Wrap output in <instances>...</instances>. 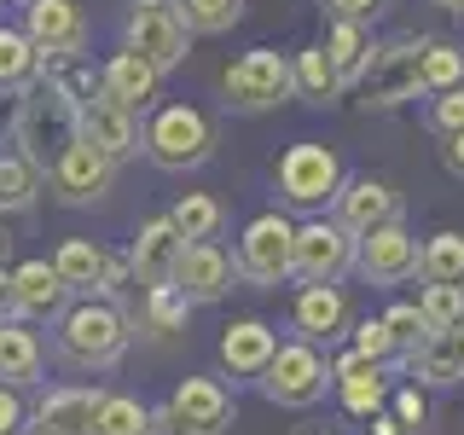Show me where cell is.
<instances>
[{
	"mask_svg": "<svg viewBox=\"0 0 464 435\" xmlns=\"http://www.w3.org/2000/svg\"><path fill=\"white\" fill-rule=\"evenodd\" d=\"M128 314L105 296H82L76 308L58 314V348L70 366H116L128 348Z\"/></svg>",
	"mask_w": 464,
	"mask_h": 435,
	"instance_id": "6da1fadb",
	"label": "cell"
},
{
	"mask_svg": "<svg viewBox=\"0 0 464 435\" xmlns=\"http://www.w3.org/2000/svg\"><path fill=\"white\" fill-rule=\"evenodd\" d=\"M221 93H227V111L238 116H261V111H279L285 99H296V70H290L285 53L273 47H250L227 64L221 76Z\"/></svg>",
	"mask_w": 464,
	"mask_h": 435,
	"instance_id": "7a4b0ae2",
	"label": "cell"
},
{
	"mask_svg": "<svg viewBox=\"0 0 464 435\" xmlns=\"http://www.w3.org/2000/svg\"><path fill=\"white\" fill-rule=\"evenodd\" d=\"M215 151V122L198 105H157L145 122V157L169 174H186L198 163H209Z\"/></svg>",
	"mask_w": 464,
	"mask_h": 435,
	"instance_id": "3957f363",
	"label": "cell"
},
{
	"mask_svg": "<svg viewBox=\"0 0 464 435\" xmlns=\"http://www.w3.org/2000/svg\"><path fill=\"white\" fill-rule=\"evenodd\" d=\"M12 134H18V145H24L29 163L53 174V163L82 140V134H76V105H64V99H58L53 87L41 82V87H29V93L18 99V122H12Z\"/></svg>",
	"mask_w": 464,
	"mask_h": 435,
	"instance_id": "277c9868",
	"label": "cell"
},
{
	"mask_svg": "<svg viewBox=\"0 0 464 435\" xmlns=\"http://www.w3.org/2000/svg\"><path fill=\"white\" fill-rule=\"evenodd\" d=\"M256 389H261L273 406L308 412V406H319V401H325V389H331V360L319 354L314 343L290 337V343H279V354H273V366L261 372Z\"/></svg>",
	"mask_w": 464,
	"mask_h": 435,
	"instance_id": "5b68a950",
	"label": "cell"
},
{
	"mask_svg": "<svg viewBox=\"0 0 464 435\" xmlns=\"http://www.w3.org/2000/svg\"><path fill=\"white\" fill-rule=\"evenodd\" d=\"M273 180H279L285 203H296V209H325V203H337L348 174H343V157L331 151V145L296 140L279 163H273Z\"/></svg>",
	"mask_w": 464,
	"mask_h": 435,
	"instance_id": "8992f818",
	"label": "cell"
},
{
	"mask_svg": "<svg viewBox=\"0 0 464 435\" xmlns=\"http://www.w3.org/2000/svg\"><path fill=\"white\" fill-rule=\"evenodd\" d=\"M122 47L140 53L157 76L180 70L186 47H192V35H186V24H180V6H174V0H134V6H128V24H122Z\"/></svg>",
	"mask_w": 464,
	"mask_h": 435,
	"instance_id": "52a82bcc",
	"label": "cell"
},
{
	"mask_svg": "<svg viewBox=\"0 0 464 435\" xmlns=\"http://www.w3.org/2000/svg\"><path fill=\"white\" fill-rule=\"evenodd\" d=\"M232 261H238V279H250V285H285L290 267H296V221L279 215V209L256 215V221L238 232Z\"/></svg>",
	"mask_w": 464,
	"mask_h": 435,
	"instance_id": "ba28073f",
	"label": "cell"
},
{
	"mask_svg": "<svg viewBox=\"0 0 464 435\" xmlns=\"http://www.w3.org/2000/svg\"><path fill=\"white\" fill-rule=\"evenodd\" d=\"M418 64H424V41H395V47H377L366 82H360V105H366V111H395V105H406V99H418V93H424Z\"/></svg>",
	"mask_w": 464,
	"mask_h": 435,
	"instance_id": "9c48e42d",
	"label": "cell"
},
{
	"mask_svg": "<svg viewBox=\"0 0 464 435\" xmlns=\"http://www.w3.org/2000/svg\"><path fill=\"white\" fill-rule=\"evenodd\" d=\"M354 250L360 244L348 238L337 221H325V215H314V221H296V279L302 285H337L348 267H354Z\"/></svg>",
	"mask_w": 464,
	"mask_h": 435,
	"instance_id": "30bf717a",
	"label": "cell"
},
{
	"mask_svg": "<svg viewBox=\"0 0 464 435\" xmlns=\"http://www.w3.org/2000/svg\"><path fill=\"white\" fill-rule=\"evenodd\" d=\"M348 238H366V232H383L401 221V192L389 180H372V174H354V180H343L337 192V215H331Z\"/></svg>",
	"mask_w": 464,
	"mask_h": 435,
	"instance_id": "8fae6325",
	"label": "cell"
},
{
	"mask_svg": "<svg viewBox=\"0 0 464 435\" xmlns=\"http://www.w3.org/2000/svg\"><path fill=\"white\" fill-rule=\"evenodd\" d=\"M24 35L41 58H70L87 47V18L76 0H29L24 6Z\"/></svg>",
	"mask_w": 464,
	"mask_h": 435,
	"instance_id": "7c38bea8",
	"label": "cell"
},
{
	"mask_svg": "<svg viewBox=\"0 0 464 435\" xmlns=\"http://www.w3.org/2000/svg\"><path fill=\"white\" fill-rule=\"evenodd\" d=\"M238 285V261H232L221 244H186L180 267H174V290H180L192 308H209L227 290Z\"/></svg>",
	"mask_w": 464,
	"mask_h": 435,
	"instance_id": "4fadbf2b",
	"label": "cell"
},
{
	"mask_svg": "<svg viewBox=\"0 0 464 435\" xmlns=\"http://www.w3.org/2000/svg\"><path fill=\"white\" fill-rule=\"evenodd\" d=\"M53 273L64 279V290H82V296H111L122 285V261L93 238H64L53 256Z\"/></svg>",
	"mask_w": 464,
	"mask_h": 435,
	"instance_id": "5bb4252c",
	"label": "cell"
},
{
	"mask_svg": "<svg viewBox=\"0 0 464 435\" xmlns=\"http://www.w3.org/2000/svg\"><path fill=\"white\" fill-rule=\"evenodd\" d=\"M418 250H424V244H418L412 232L395 221V227L366 232V238H360L354 267L366 273L372 285H406V279H418Z\"/></svg>",
	"mask_w": 464,
	"mask_h": 435,
	"instance_id": "9a60e30c",
	"label": "cell"
},
{
	"mask_svg": "<svg viewBox=\"0 0 464 435\" xmlns=\"http://www.w3.org/2000/svg\"><path fill=\"white\" fill-rule=\"evenodd\" d=\"M331 389H337L343 395V406H348V418H360V424H366V418H377L389 406V366H377V360H366V354H354V348H348V354H337L331 360Z\"/></svg>",
	"mask_w": 464,
	"mask_h": 435,
	"instance_id": "2e32d148",
	"label": "cell"
},
{
	"mask_svg": "<svg viewBox=\"0 0 464 435\" xmlns=\"http://www.w3.org/2000/svg\"><path fill=\"white\" fill-rule=\"evenodd\" d=\"M76 134L93 145L99 157H111V163H122V157L145 151V128H140V116H134V111H122V105H111L105 93H99L87 111H76Z\"/></svg>",
	"mask_w": 464,
	"mask_h": 435,
	"instance_id": "e0dca14e",
	"label": "cell"
},
{
	"mask_svg": "<svg viewBox=\"0 0 464 435\" xmlns=\"http://www.w3.org/2000/svg\"><path fill=\"white\" fill-rule=\"evenodd\" d=\"M180 256H186V238L169 227V215H151V221L140 227L134 250H128V267H134V279H140L145 296L174 285V267H180Z\"/></svg>",
	"mask_w": 464,
	"mask_h": 435,
	"instance_id": "ac0fdd59",
	"label": "cell"
},
{
	"mask_svg": "<svg viewBox=\"0 0 464 435\" xmlns=\"http://www.w3.org/2000/svg\"><path fill=\"white\" fill-rule=\"evenodd\" d=\"M169 406L192 435H227L232 418H238V406H232L221 377H186V383L169 395Z\"/></svg>",
	"mask_w": 464,
	"mask_h": 435,
	"instance_id": "d6986e66",
	"label": "cell"
},
{
	"mask_svg": "<svg viewBox=\"0 0 464 435\" xmlns=\"http://www.w3.org/2000/svg\"><path fill=\"white\" fill-rule=\"evenodd\" d=\"M111 180H116V163H111V157H99L87 140H76L53 163V192L64 198V203H99V198L111 192Z\"/></svg>",
	"mask_w": 464,
	"mask_h": 435,
	"instance_id": "ffe728a7",
	"label": "cell"
},
{
	"mask_svg": "<svg viewBox=\"0 0 464 435\" xmlns=\"http://www.w3.org/2000/svg\"><path fill=\"white\" fill-rule=\"evenodd\" d=\"M99 389H82V383H70V389H53V395H41L35 401V412H29V424H35V435H93L99 424Z\"/></svg>",
	"mask_w": 464,
	"mask_h": 435,
	"instance_id": "44dd1931",
	"label": "cell"
},
{
	"mask_svg": "<svg viewBox=\"0 0 464 435\" xmlns=\"http://www.w3.org/2000/svg\"><path fill=\"white\" fill-rule=\"evenodd\" d=\"M273 354H279V331H273L267 319H232V325L221 331V366L232 377L261 383V372L273 366Z\"/></svg>",
	"mask_w": 464,
	"mask_h": 435,
	"instance_id": "7402d4cb",
	"label": "cell"
},
{
	"mask_svg": "<svg viewBox=\"0 0 464 435\" xmlns=\"http://www.w3.org/2000/svg\"><path fill=\"white\" fill-rule=\"evenodd\" d=\"M290 325H296L302 343H337L348 331V296L337 285H302L296 290V308H290Z\"/></svg>",
	"mask_w": 464,
	"mask_h": 435,
	"instance_id": "603a6c76",
	"label": "cell"
},
{
	"mask_svg": "<svg viewBox=\"0 0 464 435\" xmlns=\"http://www.w3.org/2000/svg\"><path fill=\"white\" fill-rule=\"evenodd\" d=\"M99 82H105V99H111V105H122V111H134V116H140V111L157 99V82H163V76H157V70L145 64L140 53L116 47L105 64H99Z\"/></svg>",
	"mask_w": 464,
	"mask_h": 435,
	"instance_id": "cb8c5ba5",
	"label": "cell"
},
{
	"mask_svg": "<svg viewBox=\"0 0 464 435\" xmlns=\"http://www.w3.org/2000/svg\"><path fill=\"white\" fill-rule=\"evenodd\" d=\"M418 389H453L464 383V331H430V343L412 360H401Z\"/></svg>",
	"mask_w": 464,
	"mask_h": 435,
	"instance_id": "d4e9b609",
	"label": "cell"
},
{
	"mask_svg": "<svg viewBox=\"0 0 464 435\" xmlns=\"http://www.w3.org/2000/svg\"><path fill=\"white\" fill-rule=\"evenodd\" d=\"M12 296H18V319H58L70 308V290L53 273V261H24L12 273Z\"/></svg>",
	"mask_w": 464,
	"mask_h": 435,
	"instance_id": "484cf974",
	"label": "cell"
},
{
	"mask_svg": "<svg viewBox=\"0 0 464 435\" xmlns=\"http://www.w3.org/2000/svg\"><path fill=\"white\" fill-rule=\"evenodd\" d=\"M319 47H325V58H331V70H337L343 87H360L366 70H372V58H377L372 24H331V35L319 41Z\"/></svg>",
	"mask_w": 464,
	"mask_h": 435,
	"instance_id": "4316f807",
	"label": "cell"
},
{
	"mask_svg": "<svg viewBox=\"0 0 464 435\" xmlns=\"http://www.w3.org/2000/svg\"><path fill=\"white\" fill-rule=\"evenodd\" d=\"M41 82L53 87L64 105H76L87 111L99 93H105V82H99V70H93V58L87 53H70V58H41Z\"/></svg>",
	"mask_w": 464,
	"mask_h": 435,
	"instance_id": "83f0119b",
	"label": "cell"
},
{
	"mask_svg": "<svg viewBox=\"0 0 464 435\" xmlns=\"http://www.w3.org/2000/svg\"><path fill=\"white\" fill-rule=\"evenodd\" d=\"M35 377H41V343H35V331H24L18 319H6V325H0V383L24 389V383H35Z\"/></svg>",
	"mask_w": 464,
	"mask_h": 435,
	"instance_id": "f1b7e54d",
	"label": "cell"
},
{
	"mask_svg": "<svg viewBox=\"0 0 464 435\" xmlns=\"http://www.w3.org/2000/svg\"><path fill=\"white\" fill-rule=\"evenodd\" d=\"M221 221H227V209L209 192H180V203L169 209V227L180 232L186 244H215L221 238Z\"/></svg>",
	"mask_w": 464,
	"mask_h": 435,
	"instance_id": "f546056e",
	"label": "cell"
},
{
	"mask_svg": "<svg viewBox=\"0 0 464 435\" xmlns=\"http://www.w3.org/2000/svg\"><path fill=\"white\" fill-rule=\"evenodd\" d=\"M418 279L464 290V232H430L424 250H418Z\"/></svg>",
	"mask_w": 464,
	"mask_h": 435,
	"instance_id": "4dcf8cb0",
	"label": "cell"
},
{
	"mask_svg": "<svg viewBox=\"0 0 464 435\" xmlns=\"http://www.w3.org/2000/svg\"><path fill=\"white\" fill-rule=\"evenodd\" d=\"M41 76V53L29 47L24 29H0V87L6 93H29V82Z\"/></svg>",
	"mask_w": 464,
	"mask_h": 435,
	"instance_id": "1f68e13d",
	"label": "cell"
},
{
	"mask_svg": "<svg viewBox=\"0 0 464 435\" xmlns=\"http://www.w3.org/2000/svg\"><path fill=\"white\" fill-rule=\"evenodd\" d=\"M290 70H296V93L308 99V105H331V99L343 93V82H337V70H331L325 47H302L296 58H290Z\"/></svg>",
	"mask_w": 464,
	"mask_h": 435,
	"instance_id": "d6a6232c",
	"label": "cell"
},
{
	"mask_svg": "<svg viewBox=\"0 0 464 435\" xmlns=\"http://www.w3.org/2000/svg\"><path fill=\"white\" fill-rule=\"evenodd\" d=\"M418 82H424V93H453V87H464V47H453V41H424Z\"/></svg>",
	"mask_w": 464,
	"mask_h": 435,
	"instance_id": "836d02e7",
	"label": "cell"
},
{
	"mask_svg": "<svg viewBox=\"0 0 464 435\" xmlns=\"http://www.w3.org/2000/svg\"><path fill=\"white\" fill-rule=\"evenodd\" d=\"M35 192H41V169L29 163L24 151H6V157H0V215L29 209Z\"/></svg>",
	"mask_w": 464,
	"mask_h": 435,
	"instance_id": "e575fe53",
	"label": "cell"
},
{
	"mask_svg": "<svg viewBox=\"0 0 464 435\" xmlns=\"http://www.w3.org/2000/svg\"><path fill=\"white\" fill-rule=\"evenodd\" d=\"M93 435H151V406L140 395H105Z\"/></svg>",
	"mask_w": 464,
	"mask_h": 435,
	"instance_id": "d590c367",
	"label": "cell"
},
{
	"mask_svg": "<svg viewBox=\"0 0 464 435\" xmlns=\"http://www.w3.org/2000/svg\"><path fill=\"white\" fill-rule=\"evenodd\" d=\"M180 6L186 35H227L244 18V0H174Z\"/></svg>",
	"mask_w": 464,
	"mask_h": 435,
	"instance_id": "8d00e7d4",
	"label": "cell"
},
{
	"mask_svg": "<svg viewBox=\"0 0 464 435\" xmlns=\"http://www.w3.org/2000/svg\"><path fill=\"white\" fill-rule=\"evenodd\" d=\"M377 319H383V331H389V343H395L401 360H412L418 348L430 343V325H424V314H418V302H389Z\"/></svg>",
	"mask_w": 464,
	"mask_h": 435,
	"instance_id": "74e56055",
	"label": "cell"
},
{
	"mask_svg": "<svg viewBox=\"0 0 464 435\" xmlns=\"http://www.w3.org/2000/svg\"><path fill=\"white\" fill-rule=\"evenodd\" d=\"M418 314L430 331H459L464 325V290L459 285H424L418 290Z\"/></svg>",
	"mask_w": 464,
	"mask_h": 435,
	"instance_id": "f35d334b",
	"label": "cell"
},
{
	"mask_svg": "<svg viewBox=\"0 0 464 435\" xmlns=\"http://www.w3.org/2000/svg\"><path fill=\"white\" fill-rule=\"evenodd\" d=\"M186 314H192V302L180 296V290H151L145 296V325L157 331V337H169V331H186Z\"/></svg>",
	"mask_w": 464,
	"mask_h": 435,
	"instance_id": "ab89813d",
	"label": "cell"
},
{
	"mask_svg": "<svg viewBox=\"0 0 464 435\" xmlns=\"http://www.w3.org/2000/svg\"><path fill=\"white\" fill-rule=\"evenodd\" d=\"M389 412H395L412 435H424V424H430V395L418 383H401V389H389Z\"/></svg>",
	"mask_w": 464,
	"mask_h": 435,
	"instance_id": "60d3db41",
	"label": "cell"
},
{
	"mask_svg": "<svg viewBox=\"0 0 464 435\" xmlns=\"http://www.w3.org/2000/svg\"><path fill=\"white\" fill-rule=\"evenodd\" d=\"M354 354L377 360V366L401 360V354H395V343H389V331H383V319H360V325H354Z\"/></svg>",
	"mask_w": 464,
	"mask_h": 435,
	"instance_id": "b9f144b4",
	"label": "cell"
},
{
	"mask_svg": "<svg viewBox=\"0 0 464 435\" xmlns=\"http://www.w3.org/2000/svg\"><path fill=\"white\" fill-rule=\"evenodd\" d=\"M430 128L435 134H464V87H453V93H435V105H430Z\"/></svg>",
	"mask_w": 464,
	"mask_h": 435,
	"instance_id": "7bdbcfd3",
	"label": "cell"
},
{
	"mask_svg": "<svg viewBox=\"0 0 464 435\" xmlns=\"http://www.w3.org/2000/svg\"><path fill=\"white\" fill-rule=\"evenodd\" d=\"M325 12L337 24H372L377 12H383V0H325Z\"/></svg>",
	"mask_w": 464,
	"mask_h": 435,
	"instance_id": "ee69618b",
	"label": "cell"
},
{
	"mask_svg": "<svg viewBox=\"0 0 464 435\" xmlns=\"http://www.w3.org/2000/svg\"><path fill=\"white\" fill-rule=\"evenodd\" d=\"M18 430H24V401H18V389L0 383V435H18Z\"/></svg>",
	"mask_w": 464,
	"mask_h": 435,
	"instance_id": "f6af8a7d",
	"label": "cell"
},
{
	"mask_svg": "<svg viewBox=\"0 0 464 435\" xmlns=\"http://www.w3.org/2000/svg\"><path fill=\"white\" fill-rule=\"evenodd\" d=\"M151 435H192V430L174 418V406H151Z\"/></svg>",
	"mask_w": 464,
	"mask_h": 435,
	"instance_id": "bcb514c9",
	"label": "cell"
},
{
	"mask_svg": "<svg viewBox=\"0 0 464 435\" xmlns=\"http://www.w3.org/2000/svg\"><path fill=\"white\" fill-rule=\"evenodd\" d=\"M441 163H447V174H459V180H464V134H447L441 140Z\"/></svg>",
	"mask_w": 464,
	"mask_h": 435,
	"instance_id": "7dc6e473",
	"label": "cell"
},
{
	"mask_svg": "<svg viewBox=\"0 0 464 435\" xmlns=\"http://www.w3.org/2000/svg\"><path fill=\"white\" fill-rule=\"evenodd\" d=\"M366 435H412V430H406L401 418H395V412H389V406H383V412H377V418H366Z\"/></svg>",
	"mask_w": 464,
	"mask_h": 435,
	"instance_id": "c3c4849f",
	"label": "cell"
},
{
	"mask_svg": "<svg viewBox=\"0 0 464 435\" xmlns=\"http://www.w3.org/2000/svg\"><path fill=\"white\" fill-rule=\"evenodd\" d=\"M12 314H18V296H12V273L0 267V325H6Z\"/></svg>",
	"mask_w": 464,
	"mask_h": 435,
	"instance_id": "681fc988",
	"label": "cell"
},
{
	"mask_svg": "<svg viewBox=\"0 0 464 435\" xmlns=\"http://www.w3.org/2000/svg\"><path fill=\"white\" fill-rule=\"evenodd\" d=\"M296 435H331V424H302Z\"/></svg>",
	"mask_w": 464,
	"mask_h": 435,
	"instance_id": "f907efd6",
	"label": "cell"
},
{
	"mask_svg": "<svg viewBox=\"0 0 464 435\" xmlns=\"http://www.w3.org/2000/svg\"><path fill=\"white\" fill-rule=\"evenodd\" d=\"M6 250H12V232H6V227H0V261H6Z\"/></svg>",
	"mask_w": 464,
	"mask_h": 435,
	"instance_id": "816d5d0a",
	"label": "cell"
},
{
	"mask_svg": "<svg viewBox=\"0 0 464 435\" xmlns=\"http://www.w3.org/2000/svg\"><path fill=\"white\" fill-rule=\"evenodd\" d=\"M441 6H447V12H464V0H441Z\"/></svg>",
	"mask_w": 464,
	"mask_h": 435,
	"instance_id": "f5cc1de1",
	"label": "cell"
},
{
	"mask_svg": "<svg viewBox=\"0 0 464 435\" xmlns=\"http://www.w3.org/2000/svg\"><path fill=\"white\" fill-rule=\"evenodd\" d=\"M459 331H464V325H459Z\"/></svg>",
	"mask_w": 464,
	"mask_h": 435,
	"instance_id": "db71d44e",
	"label": "cell"
}]
</instances>
